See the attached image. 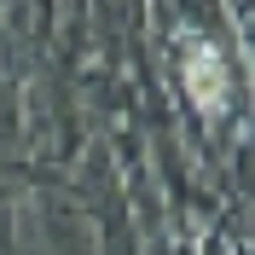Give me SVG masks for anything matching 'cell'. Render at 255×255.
Instances as JSON below:
<instances>
[{"label": "cell", "mask_w": 255, "mask_h": 255, "mask_svg": "<svg viewBox=\"0 0 255 255\" xmlns=\"http://www.w3.org/2000/svg\"><path fill=\"white\" fill-rule=\"evenodd\" d=\"M186 76H191V93H197V105L221 111V99H226V70H221V52H215V47H197V41H191V47H186Z\"/></svg>", "instance_id": "obj_1"}]
</instances>
